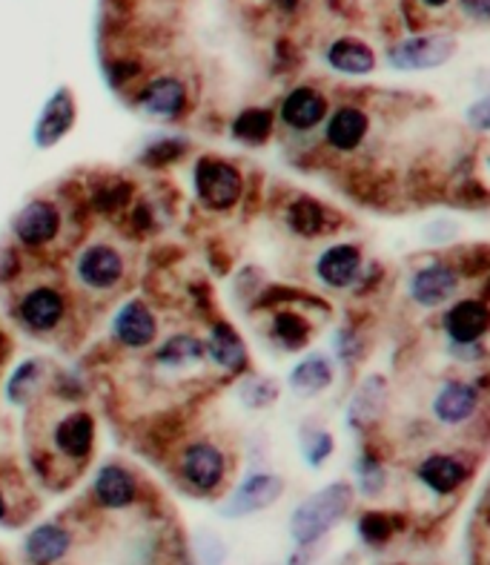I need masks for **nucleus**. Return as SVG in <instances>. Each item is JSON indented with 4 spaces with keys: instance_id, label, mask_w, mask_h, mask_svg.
Wrapping results in <instances>:
<instances>
[{
    "instance_id": "34",
    "label": "nucleus",
    "mask_w": 490,
    "mask_h": 565,
    "mask_svg": "<svg viewBox=\"0 0 490 565\" xmlns=\"http://www.w3.org/2000/svg\"><path fill=\"white\" fill-rule=\"evenodd\" d=\"M43 382H46V371H43L41 359H29L18 371L12 373V380L7 385V399L12 405H29V399L41 394Z\"/></svg>"
},
{
    "instance_id": "32",
    "label": "nucleus",
    "mask_w": 490,
    "mask_h": 565,
    "mask_svg": "<svg viewBox=\"0 0 490 565\" xmlns=\"http://www.w3.org/2000/svg\"><path fill=\"white\" fill-rule=\"evenodd\" d=\"M299 451L307 468L321 471L335 454L333 430L327 428L324 423H319V419H305L299 428Z\"/></svg>"
},
{
    "instance_id": "40",
    "label": "nucleus",
    "mask_w": 490,
    "mask_h": 565,
    "mask_svg": "<svg viewBox=\"0 0 490 565\" xmlns=\"http://www.w3.org/2000/svg\"><path fill=\"white\" fill-rule=\"evenodd\" d=\"M456 0H407V7L416 9L419 12V18H425V26H430V21L434 18H439V14L450 12L454 9Z\"/></svg>"
},
{
    "instance_id": "30",
    "label": "nucleus",
    "mask_w": 490,
    "mask_h": 565,
    "mask_svg": "<svg viewBox=\"0 0 490 565\" xmlns=\"http://www.w3.org/2000/svg\"><path fill=\"white\" fill-rule=\"evenodd\" d=\"M330 351H333L335 365L348 367H359L364 359L370 356L373 351V339H370V330L359 322H344L335 328L333 339H330Z\"/></svg>"
},
{
    "instance_id": "25",
    "label": "nucleus",
    "mask_w": 490,
    "mask_h": 565,
    "mask_svg": "<svg viewBox=\"0 0 490 565\" xmlns=\"http://www.w3.org/2000/svg\"><path fill=\"white\" fill-rule=\"evenodd\" d=\"M93 500L100 509L107 511H124L138 502V480L129 468L109 462L95 473L93 482Z\"/></svg>"
},
{
    "instance_id": "33",
    "label": "nucleus",
    "mask_w": 490,
    "mask_h": 565,
    "mask_svg": "<svg viewBox=\"0 0 490 565\" xmlns=\"http://www.w3.org/2000/svg\"><path fill=\"white\" fill-rule=\"evenodd\" d=\"M238 402H242L247 411H270L278 399H281V385L273 376H264V373H253L238 385Z\"/></svg>"
},
{
    "instance_id": "3",
    "label": "nucleus",
    "mask_w": 490,
    "mask_h": 565,
    "mask_svg": "<svg viewBox=\"0 0 490 565\" xmlns=\"http://www.w3.org/2000/svg\"><path fill=\"white\" fill-rule=\"evenodd\" d=\"M465 276L459 267L450 262L445 253H430L427 258L416 262L411 270L405 273V285L402 294L413 310L419 313H439L441 308H448L456 296H462Z\"/></svg>"
},
{
    "instance_id": "27",
    "label": "nucleus",
    "mask_w": 490,
    "mask_h": 565,
    "mask_svg": "<svg viewBox=\"0 0 490 565\" xmlns=\"http://www.w3.org/2000/svg\"><path fill=\"white\" fill-rule=\"evenodd\" d=\"M199 365H206L204 339L192 337V333H175V337L163 339L158 351L152 353V367L161 373H187Z\"/></svg>"
},
{
    "instance_id": "2",
    "label": "nucleus",
    "mask_w": 490,
    "mask_h": 565,
    "mask_svg": "<svg viewBox=\"0 0 490 565\" xmlns=\"http://www.w3.org/2000/svg\"><path fill=\"white\" fill-rule=\"evenodd\" d=\"M459 50H462V41L454 29L430 26L393 38L384 46L382 61L387 70L402 72V75H422V72H436L454 64Z\"/></svg>"
},
{
    "instance_id": "29",
    "label": "nucleus",
    "mask_w": 490,
    "mask_h": 565,
    "mask_svg": "<svg viewBox=\"0 0 490 565\" xmlns=\"http://www.w3.org/2000/svg\"><path fill=\"white\" fill-rule=\"evenodd\" d=\"M72 548V534L70 529L57 523H43L38 529L29 531L26 545H23V552H26V559L32 565H55L57 559H64L66 552Z\"/></svg>"
},
{
    "instance_id": "39",
    "label": "nucleus",
    "mask_w": 490,
    "mask_h": 565,
    "mask_svg": "<svg viewBox=\"0 0 490 565\" xmlns=\"http://www.w3.org/2000/svg\"><path fill=\"white\" fill-rule=\"evenodd\" d=\"M181 152H184V141H178V138H161V141L147 147L143 161H150V164H167V161H175Z\"/></svg>"
},
{
    "instance_id": "10",
    "label": "nucleus",
    "mask_w": 490,
    "mask_h": 565,
    "mask_svg": "<svg viewBox=\"0 0 490 565\" xmlns=\"http://www.w3.org/2000/svg\"><path fill=\"white\" fill-rule=\"evenodd\" d=\"M230 477V457L213 439H199L187 445L178 457V480L187 486L192 494L213 497L219 494Z\"/></svg>"
},
{
    "instance_id": "12",
    "label": "nucleus",
    "mask_w": 490,
    "mask_h": 565,
    "mask_svg": "<svg viewBox=\"0 0 490 565\" xmlns=\"http://www.w3.org/2000/svg\"><path fill=\"white\" fill-rule=\"evenodd\" d=\"M364 265H368V256H364L362 244L333 238L316 253L313 279L327 294H350L355 281L362 279Z\"/></svg>"
},
{
    "instance_id": "6",
    "label": "nucleus",
    "mask_w": 490,
    "mask_h": 565,
    "mask_svg": "<svg viewBox=\"0 0 490 565\" xmlns=\"http://www.w3.org/2000/svg\"><path fill=\"white\" fill-rule=\"evenodd\" d=\"M376 136V113L364 100H339L330 107L327 121L321 124V147L327 156L355 158L368 150Z\"/></svg>"
},
{
    "instance_id": "8",
    "label": "nucleus",
    "mask_w": 490,
    "mask_h": 565,
    "mask_svg": "<svg viewBox=\"0 0 490 565\" xmlns=\"http://www.w3.org/2000/svg\"><path fill=\"white\" fill-rule=\"evenodd\" d=\"M127 256L109 238H95V242L84 244L75 256V265H72V276H75L81 290L89 296L118 294L127 281Z\"/></svg>"
},
{
    "instance_id": "14",
    "label": "nucleus",
    "mask_w": 490,
    "mask_h": 565,
    "mask_svg": "<svg viewBox=\"0 0 490 565\" xmlns=\"http://www.w3.org/2000/svg\"><path fill=\"white\" fill-rule=\"evenodd\" d=\"M330 107H333V100L321 86L296 84L278 100L276 118L290 136H313L327 121Z\"/></svg>"
},
{
    "instance_id": "1",
    "label": "nucleus",
    "mask_w": 490,
    "mask_h": 565,
    "mask_svg": "<svg viewBox=\"0 0 490 565\" xmlns=\"http://www.w3.org/2000/svg\"><path fill=\"white\" fill-rule=\"evenodd\" d=\"M355 505V488L348 480H333L321 486L319 491L307 494L292 509L287 520V531L296 545H321L330 531L339 529Z\"/></svg>"
},
{
    "instance_id": "38",
    "label": "nucleus",
    "mask_w": 490,
    "mask_h": 565,
    "mask_svg": "<svg viewBox=\"0 0 490 565\" xmlns=\"http://www.w3.org/2000/svg\"><path fill=\"white\" fill-rule=\"evenodd\" d=\"M195 557L201 565H224L227 559V545L215 537L213 531H201L195 537Z\"/></svg>"
},
{
    "instance_id": "19",
    "label": "nucleus",
    "mask_w": 490,
    "mask_h": 565,
    "mask_svg": "<svg viewBox=\"0 0 490 565\" xmlns=\"http://www.w3.org/2000/svg\"><path fill=\"white\" fill-rule=\"evenodd\" d=\"M50 445L55 451L52 457L66 459L72 466H84L95 445L93 414L84 408H66L55 423H50Z\"/></svg>"
},
{
    "instance_id": "31",
    "label": "nucleus",
    "mask_w": 490,
    "mask_h": 565,
    "mask_svg": "<svg viewBox=\"0 0 490 565\" xmlns=\"http://www.w3.org/2000/svg\"><path fill=\"white\" fill-rule=\"evenodd\" d=\"M278 127L276 109L270 107H247L233 118V132L235 141L247 143V147H264L267 141H273Z\"/></svg>"
},
{
    "instance_id": "36",
    "label": "nucleus",
    "mask_w": 490,
    "mask_h": 565,
    "mask_svg": "<svg viewBox=\"0 0 490 565\" xmlns=\"http://www.w3.org/2000/svg\"><path fill=\"white\" fill-rule=\"evenodd\" d=\"M462 121L473 136H490V89L465 104Z\"/></svg>"
},
{
    "instance_id": "26",
    "label": "nucleus",
    "mask_w": 490,
    "mask_h": 565,
    "mask_svg": "<svg viewBox=\"0 0 490 565\" xmlns=\"http://www.w3.org/2000/svg\"><path fill=\"white\" fill-rule=\"evenodd\" d=\"M204 351H206V362H213V365L221 367V371H227V373L247 371V362H249L247 344H244L242 333H238L230 322L210 324L204 339Z\"/></svg>"
},
{
    "instance_id": "11",
    "label": "nucleus",
    "mask_w": 490,
    "mask_h": 565,
    "mask_svg": "<svg viewBox=\"0 0 490 565\" xmlns=\"http://www.w3.org/2000/svg\"><path fill=\"white\" fill-rule=\"evenodd\" d=\"M281 224L290 236L301 238V242H321V238L333 242L341 230L348 227V218L316 195L299 193L285 201Z\"/></svg>"
},
{
    "instance_id": "15",
    "label": "nucleus",
    "mask_w": 490,
    "mask_h": 565,
    "mask_svg": "<svg viewBox=\"0 0 490 565\" xmlns=\"http://www.w3.org/2000/svg\"><path fill=\"white\" fill-rule=\"evenodd\" d=\"M287 491V480L276 471H249L238 486L233 488V494L221 502L219 514L227 520H242V516L262 514V511L273 509Z\"/></svg>"
},
{
    "instance_id": "18",
    "label": "nucleus",
    "mask_w": 490,
    "mask_h": 565,
    "mask_svg": "<svg viewBox=\"0 0 490 565\" xmlns=\"http://www.w3.org/2000/svg\"><path fill=\"white\" fill-rule=\"evenodd\" d=\"M321 61H324L327 70L341 75V78L362 81L379 72L376 46L364 41L362 35H353V32L330 38L321 50Z\"/></svg>"
},
{
    "instance_id": "5",
    "label": "nucleus",
    "mask_w": 490,
    "mask_h": 565,
    "mask_svg": "<svg viewBox=\"0 0 490 565\" xmlns=\"http://www.w3.org/2000/svg\"><path fill=\"white\" fill-rule=\"evenodd\" d=\"M484 416V387L470 376H445L427 399V419L445 434H462Z\"/></svg>"
},
{
    "instance_id": "4",
    "label": "nucleus",
    "mask_w": 490,
    "mask_h": 565,
    "mask_svg": "<svg viewBox=\"0 0 490 565\" xmlns=\"http://www.w3.org/2000/svg\"><path fill=\"white\" fill-rule=\"evenodd\" d=\"M473 477L477 454H470V448H427L411 468V480L434 500H456Z\"/></svg>"
},
{
    "instance_id": "17",
    "label": "nucleus",
    "mask_w": 490,
    "mask_h": 565,
    "mask_svg": "<svg viewBox=\"0 0 490 565\" xmlns=\"http://www.w3.org/2000/svg\"><path fill=\"white\" fill-rule=\"evenodd\" d=\"M61 227H64V213L52 199H32L14 213L9 224L14 244L26 250H46L50 244H55Z\"/></svg>"
},
{
    "instance_id": "24",
    "label": "nucleus",
    "mask_w": 490,
    "mask_h": 565,
    "mask_svg": "<svg viewBox=\"0 0 490 565\" xmlns=\"http://www.w3.org/2000/svg\"><path fill=\"white\" fill-rule=\"evenodd\" d=\"M78 118V104L72 95L70 86H57L50 100L43 104L41 118L35 124V143L41 150H50L57 141H64L70 136V129L75 127Z\"/></svg>"
},
{
    "instance_id": "42",
    "label": "nucleus",
    "mask_w": 490,
    "mask_h": 565,
    "mask_svg": "<svg viewBox=\"0 0 490 565\" xmlns=\"http://www.w3.org/2000/svg\"><path fill=\"white\" fill-rule=\"evenodd\" d=\"M479 525L490 534V486L484 488L482 500H479Z\"/></svg>"
},
{
    "instance_id": "7",
    "label": "nucleus",
    "mask_w": 490,
    "mask_h": 565,
    "mask_svg": "<svg viewBox=\"0 0 490 565\" xmlns=\"http://www.w3.org/2000/svg\"><path fill=\"white\" fill-rule=\"evenodd\" d=\"M393 411V382L387 373L370 371L355 382L344 405V428L359 439L379 437Z\"/></svg>"
},
{
    "instance_id": "35",
    "label": "nucleus",
    "mask_w": 490,
    "mask_h": 565,
    "mask_svg": "<svg viewBox=\"0 0 490 565\" xmlns=\"http://www.w3.org/2000/svg\"><path fill=\"white\" fill-rule=\"evenodd\" d=\"M459 236H462V224L456 218H448V215L434 218L422 227V238H425V244H430V250H448L459 242Z\"/></svg>"
},
{
    "instance_id": "28",
    "label": "nucleus",
    "mask_w": 490,
    "mask_h": 565,
    "mask_svg": "<svg viewBox=\"0 0 490 565\" xmlns=\"http://www.w3.org/2000/svg\"><path fill=\"white\" fill-rule=\"evenodd\" d=\"M405 531V514L391 509H364L355 516V534L368 548H387Z\"/></svg>"
},
{
    "instance_id": "22",
    "label": "nucleus",
    "mask_w": 490,
    "mask_h": 565,
    "mask_svg": "<svg viewBox=\"0 0 490 565\" xmlns=\"http://www.w3.org/2000/svg\"><path fill=\"white\" fill-rule=\"evenodd\" d=\"M393 486V471L382 448H376V437L362 439V451L353 459V488L355 497L368 502H379L387 497Z\"/></svg>"
},
{
    "instance_id": "16",
    "label": "nucleus",
    "mask_w": 490,
    "mask_h": 565,
    "mask_svg": "<svg viewBox=\"0 0 490 565\" xmlns=\"http://www.w3.org/2000/svg\"><path fill=\"white\" fill-rule=\"evenodd\" d=\"M14 319L26 333L52 337L66 322V296L55 285H32L18 296Z\"/></svg>"
},
{
    "instance_id": "37",
    "label": "nucleus",
    "mask_w": 490,
    "mask_h": 565,
    "mask_svg": "<svg viewBox=\"0 0 490 565\" xmlns=\"http://www.w3.org/2000/svg\"><path fill=\"white\" fill-rule=\"evenodd\" d=\"M456 18L470 29H490V0H456Z\"/></svg>"
},
{
    "instance_id": "9",
    "label": "nucleus",
    "mask_w": 490,
    "mask_h": 565,
    "mask_svg": "<svg viewBox=\"0 0 490 565\" xmlns=\"http://www.w3.org/2000/svg\"><path fill=\"white\" fill-rule=\"evenodd\" d=\"M439 337L445 348L490 344V296L462 294L439 310Z\"/></svg>"
},
{
    "instance_id": "43",
    "label": "nucleus",
    "mask_w": 490,
    "mask_h": 565,
    "mask_svg": "<svg viewBox=\"0 0 490 565\" xmlns=\"http://www.w3.org/2000/svg\"><path fill=\"white\" fill-rule=\"evenodd\" d=\"M9 514V500H7V491L0 488V520H7Z\"/></svg>"
},
{
    "instance_id": "44",
    "label": "nucleus",
    "mask_w": 490,
    "mask_h": 565,
    "mask_svg": "<svg viewBox=\"0 0 490 565\" xmlns=\"http://www.w3.org/2000/svg\"><path fill=\"white\" fill-rule=\"evenodd\" d=\"M0 565H7V563H3V559H0Z\"/></svg>"
},
{
    "instance_id": "23",
    "label": "nucleus",
    "mask_w": 490,
    "mask_h": 565,
    "mask_svg": "<svg viewBox=\"0 0 490 565\" xmlns=\"http://www.w3.org/2000/svg\"><path fill=\"white\" fill-rule=\"evenodd\" d=\"M136 107L152 121H172L187 107V84L178 75H156L136 95Z\"/></svg>"
},
{
    "instance_id": "41",
    "label": "nucleus",
    "mask_w": 490,
    "mask_h": 565,
    "mask_svg": "<svg viewBox=\"0 0 490 565\" xmlns=\"http://www.w3.org/2000/svg\"><path fill=\"white\" fill-rule=\"evenodd\" d=\"M319 545H296V552L287 557V565H313L319 557Z\"/></svg>"
},
{
    "instance_id": "45",
    "label": "nucleus",
    "mask_w": 490,
    "mask_h": 565,
    "mask_svg": "<svg viewBox=\"0 0 490 565\" xmlns=\"http://www.w3.org/2000/svg\"><path fill=\"white\" fill-rule=\"evenodd\" d=\"M488 167H490V158H488Z\"/></svg>"
},
{
    "instance_id": "20",
    "label": "nucleus",
    "mask_w": 490,
    "mask_h": 565,
    "mask_svg": "<svg viewBox=\"0 0 490 565\" xmlns=\"http://www.w3.org/2000/svg\"><path fill=\"white\" fill-rule=\"evenodd\" d=\"M339 380V365H335L333 353L327 351H305V356L290 367L287 373V391L296 399L313 402L319 396L330 394Z\"/></svg>"
},
{
    "instance_id": "13",
    "label": "nucleus",
    "mask_w": 490,
    "mask_h": 565,
    "mask_svg": "<svg viewBox=\"0 0 490 565\" xmlns=\"http://www.w3.org/2000/svg\"><path fill=\"white\" fill-rule=\"evenodd\" d=\"M195 195L206 210L230 213L244 199V172L227 158L204 156L195 164Z\"/></svg>"
},
{
    "instance_id": "21",
    "label": "nucleus",
    "mask_w": 490,
    "mask_h": 565,
    "mask_svg": "<svg viewBox=\"0 0 490 565\" xmlns=\"http://www.w3.org/2000/svg\"><path fill=\"white\" fill-rule=\"evenodd\" d=\"M113 339L129 351H147L158 342V319L141 299L124 301L113 316Z\"/></svg>"
}]
</instances>
